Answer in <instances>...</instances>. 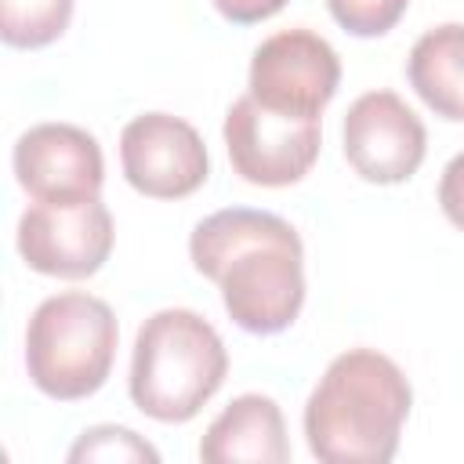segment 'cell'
I'll list each match as a JSON object with an SVG mask.
<instances>
[{
  "label": "cell",
  "mask_w": 464,
  "mask_h": 464,
  "mask_svg": "<svg viewBox=\"0 0 464 464\" xmlns=\"http://www.w3.org/2000/svg\"><path fill=\"white\" fill-rule=\"evenodd\" d=\"M203 464H286V420L276 399L246 392L232 399L199 439Z\"/></svg>",
  "instance_id": "obj_11"
},
{
  "label": "cell",
  "mask_w": 464,
  "mask_h": 464,
  "mask_svg": "<svg viewBox=\"0 0 464 464\" xmlns=\"http://www.w3.org/2000/svg\"><path fill=\"white\" fill-rule=\"evenodd\" d=\"M225 149L232 170L261 188L297 185L319 160L323 116H294L261 105L250 91L225 112Z\"/></svg>",
  "instance_id": "obj_5"
},
{
  "label": "cell",
  "mask_w": 464,
  "mask_h": 464,
  "mask_svg": "<svg viewBox=\"0 0 464 464\" xmlns=\"http://www.w3.org/2000/svg\"><path fill=\"white\" fill-rule=\"evenodd\" d=\"M120 323L112 308L83 290L51 294L36 304L25 326L29 381L58 402L94 395L116 362Z\"/></svg>",
  "instance_id": "obj_4"
},
{
  "label": "cell",
  "mask_w": 464,
  "mask_h": 464,
  "mask_svg": "<svg viewBox=\"0 0 464 464\" xmlns=\"http://www.w3.org/2000/svg\"><path fill=\"white\" fill-rule=\"evenodd\" d=\"M65 457H69V464H83V460H149V464H160V450L152 442H145L138 431L120 428V424L87 428L69 446Z\"/></svg>",
  "instance_id": "obj_14"
},
{
  "label": "cell",
  "mask_w": 464,
  "mask_h": 464,
  "mask_svg": "<svg viewBox=\"0 0 464 464\" xmlns=\"http://www.w3.org/2000/svg\"><path fill=\"white\" fill-rule=\"evenodd\" d=\"M406 80L435 116L464 123V25L446 22L420 33L406 58Z\"/></svg>",
  "instance_id": "obj_12"
},
{
  "label": "cell",
  "mask_w": 464,
  "mask_h": 464,
  "mask_svg": "<svg viewBox=\"0 0 464 464\" xmlns=\"http://www.w3.org/2000/svg\"><path fill=\"white\" fill-rule=\"evenodd\" d=\"M199 276L218 283L228 319L246 334L286 330L304 304V246L297 228L250 207L207 214L188 236Z\"/></svg>",
  "instance_id": "obj_1"
},
{
  "label": "cell",
  "mask_w": 464,
  "mask_h": 464,
  "mask_svg": "<svg viewBox=\"0 0 464 464\" xmlns=\"http://www.w3.org/2000/svg\"><path fill=\"white\" fill-rule=\"evenodd\" d=\"M14 178L33 203L72 207L94 199L105 181V160L94 134L76 123H36L11 152Z\"/></svg>",
  "instance_id": "obj_10"
},
{
  "label": "cell",
  "mask_w": 464,
  "mask_h": 464,
  "mask_svg": "<svg viewBox=\"0 0 464 464\" xmlns=\"http://www.w3.org/2000/svg\"><path fill=\"white\" fill-rule=\"evenodd\" d=\"M439 207L453 228L464 232V152H457L439 178Z\"/></svg>",
  "instance_id": "obj_16"
},
{
  "label": "cell",
  "mask_w": 464,
  "mask_h": 464,
  "mask_svg": "<svg viewBox=\"0 0 464 464\" xmlns=\"http://www.w3.org/2000/svg\"><path fill=\"white\" fill-rule=\"evenodd\" d=\"M76 0H0V40L18 51L54 44L72 22Z\"/></svg>",
  "instance_id": "obj_13"
},
{
  "label": "cell",
  "mask_w": 464,
  "mask_h": 464,
  "mask_svg": "<svg viewBox=\"0 0 464 464\" xmlns=\"http://www.w3.org/2000/svg\"><path fill=\"white\" fill-rule=\"evenodd\" d=\"M341 83L337 51L312 29H283L257 44L250 58V94L279 112L323 116Z\"/></svg>",
  "instance_id": "obj_6"
},
{
  "label": "cell",
  "mask_w": 464,
  "mask_h": 464,
  "mask_svg": "<svg viewBox=\"0 0 464 464\" xmlns=\"http://www.w3.org/2000/svg\"><path fill=\"white\" fill-rule=\"evenodd\" d=\"M112 243V214L98 196L72 207L33 203L18 218V254L40 276L87 279L109 261Z\"/></svg>",
  "instance_id": "obj_8"
},
{
  "label": "cell",
  "mask_w": 464,
  "mask_h": 464,
  "mask_svg": "<svg viewBox=\"0 0 464 464\" xmlns=\"http://www.w3.org/2000/svg\"><path fill=\"white\" fill-rule=\"evenodd\" d=\"M410 0H326L334 22L352 36H384L399 25Z\"/></svg>",
  "instance_id": "obj_15"
},
{
  "label": "cell",
  "mask_w": 464,
  "mask_h": 464,
  "mask_svg": "<svg viewBox=\"0 0 464 464\" xmlns=\"http://www.w3.org/2000/svg\"><path fill=\"white\" fill-rule=\"evenodd\" d=\"M214 7L232 25H254V22L279 14L286 7V0H214Z\"/></svg>",
  "instance_id": "obj_17"
},
{
  "label": "cell",
  "mask_w": 464,
  "mask_h": 464,
  "mask_svg": "<svg viewBox=\"0 0 464 464\" xmlns=\"http://www.w3.org/2000/svg\"><path fill=\"white\" fill-rule=\"evenodd\" d=\"M413 388L395 359L348 348L323 370L304 402V439L323 464H388L399 453Z\"/></svg>",
  "instance_id": "obj_2"
},
{
  "label": "cell",
  "mask_w": 464,
  "mask_h": 464,
  "mask_svg": "<svg viewBox=\"0 0 464 464\" xmlns=\"http://www.w3.org/2000/svg\"><path fill=\"white\" fill-rule=\"evenodd\" d=\"M120 167L134 192L149 199H185L207 181L210 156L188 120L141 112L120 130Z\"/></svg>",
  "instance_id": "obj_7"
},
{
  "label": "cell",
  "mask_w": 464,
  "mask_h": 464,
  "mask_svg": "<svg viewBox=\"0 0 464 464\" xmlns=\"http://www.w3.org/2000/svg\"><path fill=\"white\" fill-rule=\"evenodd\" d=\"M225 373L221 334L192 308H160L138 326L127 392L145 417L185 424L218 395Z\"/></svg>",
  "instance_id": "obj_3"
},
{
  "label": "cell",
  "mask_w": 464,
  "mask_h": 464,
  "mask_svg": "<svg viewBox=\"0 0 464 464\" xmlns=\"http://www.w3.org/2000/svg\"><path fill=\"white\" fill-rule=\"evenodd\" d=\"M344 160L370 185H399L417 174L428 152L420 116L395 91H366L344 112Z\"/></svg>",
  "instance_id": "obj_9"
}]
</instances>
